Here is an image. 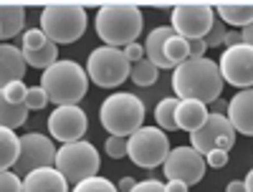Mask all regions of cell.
I'll return each instance as SVG.
<instances>
[{"label":"cell","instance_id":"cell-1","mask_svg":"<svg viewBox=\"0 0 253 192\" xmlns=\"http://www.w3.org/2000/svg\"><path fill=\"white\" fill-rule=\"evenodd\" d=\"M172 91L180 101L193 99L200 104H213L220 99L223 76L218 71V63L210 58H187L172 71Z\"/></svg>","mask_w":253,"mask_h":192},{"label":"cell","instance_id":"cell-2","mask_svg":"<svg viewBox=\"0 0 253 192\" xmlns=\"http://www.w3.org/2000/svg\"><path fill=\"white\" fill-rule=\"evenodd\" d=\"M89 83L86 69L71 58H58L53 66L41 71V89L56 106H79V101L86 96Z\"/></svg>","mask_w":253,"mask_h":192},{"label":"cell","instance_id":"cell-3","mask_svg":"<svg viewBox=\"0 0 253 192\" xmlns=\"http://www.w3.org/2000/svg\"><path fill=\"white\" fill-rule=\"evenodd\" d=\"M142 10L137 5H101L94 15L96 36L104 40V46L124 48L137 43L142 33Z\"/></svg>","mask_w":253,"mask_h":192},{"label":"cell","instance_id":"cell-4","mask_svg":"<svg viewBox=\"0 0 253 192\" xmlns=\"http://www.w3.org/2000/svg\"><path fill=\"white\" fill-rule=\"evenodd\" d=\"M99 121L109 134L129 139L139 126H144V104L137 94L114 91L101 101Z\"/></svg>","mask_w":253,"mask_h":192},{"label":"cell","instance_id":"cell-5","mask_svg":"<svg viewBox=\"0 0 253 192\" xmlns=\"http://www.w3.org/2000/svg\"><path fill=\"white\" fill-rule=\"evenodd\" d=\"M89 26V15L86 8L81 5H46L41 10V31L46 33V38L51 43L61 46V43H74Z\"/></svg>","mask_w":253,"mask_h":192},{"label":"cell","instance_id":"cell-6","mask_svg":"<svg viewBox=\"0 0 253 192\" xmlns=\"http://www.w3.org/2000/svg\"><path fill=\"white\" fill-rule=\"evenodd\" d=\"M99 164H101V157L96 152V147L86 139H79V142H71V144H61L56 149V162L53 167L58 172L66 177V182L74 187L89 177H96L99 175Z\"/></svg>","mask_w":253,"mask_h":192},{"label":"cell","instance_id":"cell-7","mask_svg":"<svg viewBox=\"0 0 253 192\" xmlns=\"http://www.w3.org/2000/svg\"><path fill=\"white\" fill-rule=\"evenodd\" d=\"M132 63L126 61L122 48H112V46H99L89 53L86 58V76L91 83L101 89H117L129 78Z\"/></svg>","mask_w":253,"mask_h":192},{"label":"cell","instance_id":"cell-8","mask_svg":"<svg viewBox=\"0 0 253 192\" xmlns=\"http://www.w3.org/2000/svg\"><path fill=\"white\" fill-rule=\"evenodd\" d=\"M126 147H129L126 157L142 169L162 167L167 154H170V149H172L170 139H167V134L160 126H139V129L126 139Z\"/></svg>","mask_w":253,"mask_h":192},{"label":"cell","instance_id":"cell-9","mask_svg":"<svg viewBox=\"0 0 253 192\" xmlns=\"http://www.w3.org/2000/svg\"><path fill=\"white\" fill-rule=\"evenodd\" d=\"M213 23H215V8L203 5V3L175 5L172 15H170V28L177 36H182L185 40H200V38H205Z\"/></svg>","mask_w":253,"mask_h":192},{"label":"cell","instance_id":"cell-10","mask_svg":"<svg viewBox=\"0 0 253 192\" xmlns=\"http://www.w3.org/2000/svg\"><path fill=\"white\" fill-rule=\"evenodd\" d=\"M56 144L51 137L46 134H38V132H31V134H23L20 137V152H18V159H15V167L13 172L15 175H28L33 169H41V167H53L56 162Z\"/></svg>","mask_w":253,"mask_h":192},{"label":"cell","instance_id":"cell-11","mask_svg":"<svg viewBox=\"0 0 253 192\" xmlns=\"http://www.w3.org/2000/svg\"><path fill=\"white\" fill-rule=\"evenodd\" d=\"M218 71L223 83L243 89H253V48L248 43H238L233 48H225L218 58Z\"/></svg>","mask_w":253,"mask_h":192},{"label":"cell","instance_id":"cell-12","mask_svg":"<svg viewBox=\"0 0 253 192\" xmlns=\"http://www.w3.org/2000/svg\"><path fill=\"white\" fill-rule=\"evenodd\" d=\"M236 144V129L230 126L228 116L223 114H208L205 124L200 126L198 132L190 134V147L200 152L203 157L213 149H225L230 152V147Z\"/></svg>","mask_w":253,"mask_h":192},{"label":"cell","instance_id":"cell-13","mask_svg":"<svg viewBox=\"0 0 253 192\" xmlns=\"http://www.w3.org/2000/svg\"><path fill=\"white\" fill-rule=\"evenodd\" d=\"M162 169H165L167 180H180L187 187H193L203 180L208 164H205V157L200 152H195L190 144H185V147H172L170 149Z\"/></svg>","mask_w":253,"mask_h":192},{"label":"cell","instance_id":"cell-14","mask_svg":"<svg viewBox=\"0 0 253 192\" xmlns=\"http://www.w3.org/2000/svg\"><path fill=\"white\" fill-rule=\"evenodd\" d=\"M89 129V116L81 106H56L48 116V134L61 144L84 139Z\"/></svg>","mask_w":253,"mask_h":192},{"label":"cell","instance_id":"cell-15","mask_svg":"<svg viewBox=\"0 0 253 192\" xmlns=\"http://www.w3.org/2000/svg\"><path fill=\"white\" fill-rule=\"evenodd\" d=\"M228 121L236 134L253 137V89H243L228 101Z\"/></svg>","mask_w":253,"mask_h":192},{"label":"cell","instance_id":"cell-16","mask_svg":"<svg viewBox=\"0 0 253 192\" xmlns=\"http://www.w3.org/2000/svg\"><path fill=\"white\" fill-rule=\"evenodd\" d=\"M23 192H71V185L56 167H41L23 177Z\"/></svg>","mask_w":253,"mask_h":192},{"label":"cell","instance_id":"cell-17","mask_svg":"<svg viewBox=\"0 0 253 192\" xmlns=\"http://www.w3.org/2000/svg\"><path fill=\"white\" fill-rule=\"evenodd\" d=\"M26 69H28V63H26L23 51L10 43H0V89L13 81H23Z\"/></svg>","mask_w":253,"mask_h":192},{"label":"cell","instance_id":"cell-18","mask_svg":"<svg viewBox=\"0 0 253 192\" xmlns=\"http://www.w3.org/2000/svg\"><path fill=\"white\" fill-rule=\"evenodd\" d=\"M175 31L170 28V26H160V28H155V31H150L147 33V40H144V58L150 61V63H155V66L162 71V69H172L170 63H167V58H165V43H167V38H170Z\"/></svg>","mask_w":253,"mask_h":192},{"label":"cell","instance_id":"cell-19","mask_svg":"<svg viewBox=\"0 0 253 192\" xmlns=\"http://www.w3.org/2000/svg\"><path fill=\"white\" fill-rule=\"evenodd\" d=\"M208 106L200 104V101H193V99H185L177 104V129L187 132V134H193L198 132L200 126L205 124L208 119Z\"/></svg>","mask_w":253,"mask_h":192},{"label":"cell","instance_id":"cell-20","mask_svg":"<svg viewBox=\"0 0 253 192\" xmlns=\"http://www.w3.org/2000/svg\"><path fill=\"white\" fill-rule=\"evenodd\" d=\"M26 26V8L20 5H0V43H8Z\"/></svg>","mask_w":253,"mask_h":192},{"label":"cell","instance_id":"cell-21","mask_svg":"<svg viewBox=\"0 0 253 192\" xmlns=\"http://www.w3.org/2000/svg\"><path fill=\"white\" fill-rule=\"evenodd\" d=\"M215 15L223 20L225 26H238V31H243L251 20H253V3H248V5L223 3V5L215 8Z\"/></svg>","mask_w":253,"mask_h":192},{"label":"cell","instance_id":"cell-22","mask_svg":"<svg viewBox=\"0 0 253 192\" xmlns=\"http://www.w3.org/2000/svg\"><path fill=\"white\" fill-rule=\"evenodd\" d=\"M18 152H20V137L13 129L0 126V172L15 167Z\"/></svg>","mask_w":253,"mask_h":192},{"label":"cell","instance_id":"cell-23","mask_svg":"<svg viewBox=\"0 0 253 192\" xmlns=\"http://www.w3.org/2000/svg\"><path fill=\"white\" fill-rule=\"evenodd\" d=\"M177 104H180L177 96H167V99H162L157 104V109H155V121H157V126L165 134L180 132L177 129Z\"/></svg>","mask_w":253,"mask_h":192},{"label":"cell","instance_id":"cell-24","mask_svg":"<svg viewBox=\"0 0 253 192\" xmlns=\"http://www.w3.org/2000/svg\"><path fill=\"white\" fill-rule=\"evenodd\" d=\"M28 119V109L26 104H10L3 91H0V126H5V129H18V126H23Z\"/></svg>","mask_w":253,"mask_h":192},{"label":"cell","instance_id":"cell-25","mask_svg":"<svg viewBox=\"0 0 253 192\" xmlns=\"http://www.w3.org/2000/svg\"><path fill=\"white\" fill-rule=\"evenodd\" d=\"M23 56H26V63H28V66L46 71L48 66H53V63L58 61V46L48 40V43H46L43 48H38V51H23Z\"/></svg>","mask_w":253,"mask_h":192},{"label":"cell","instance_id":"cell-26","mask_svg":"<svg viewBox=\"0 0 253 192\" xmlns=\"http://www.w3.org/2000/svg\"><path fill=\"white\" fill-rule=\"evenodd\" d=\"M157 76H160V69L155 66V63H150L147 58L132 63V71H129V78L134 81V86H152V83H157Z\"/></svg>","mask_w":253,"mask_h":192},{"label":"cell","instance_id":"cell-27","mask_svg":"<svg viewBox=\"0 0 253 192\" xmlns=\"http://www.w3.org/2000/svg\"><path fill=\"white\" fill-rule=\"evenodd\" d=\"M165 58H167V63H170L172 69L180 66L182 61H187V58H190V46H187V40H185L182 36L172 33L170 38H167V43H165Z\"/></svg>","mask_w":253,"mask_h":192},{"label":"cell","instance_id":"cell-28","mask_svg":"<svg viewBox=\"0 0 253 192\" xmlns=\"http://www.w3.org/2000/svg\"><path fill=\"white\" fill-rule=\"evenodd\" d=\"M71 192H119L114 182H109L107 177H89V180H84L79 185L71 187Z\"/></svg>","mask_w":253,"mask_h":192},{"label":"cell","instance_id":"cell-29","mask_svg":"<svg viewBox=\"0 0 253 192\" xmlns=\"http://www.w3.org/2000/svg\"><path fill=\"white\" fill-rule=\"evenodd\" d=\"M48 43V38L46 33L41 31V28H28L23 33V38H20V51H38V48H43Z\"/></svg>","mask_w":253,"mask_h":192},{"label":"cell","instance_id":"cell-30","mask_svg":"<svg viewBox=\"0 0 253 192\" xmlns=\"http://www.w3.org/2000/svg\"><path fill=\"white\" fill-rule=\"evenodd\" d=\"M225 33H228V28H225V23L215 15V23L210 26V31H208V36L203 38V43H205V48H218V46H223V40H225Z\"/></svg>","mask_w":253,"mask_h":192},{"label":"cell","instance_id":"cell-31","mask_svg":"<svg viewBox=\"0 0 253 192\" xmlns=\"http://www.w3.org/2000/svg\"><path fill=\"white\" fill-rule=\"evenodd\" d=\"M104 152H107V157H112V159L126 157V152H129V147H126V137H114V134H109L107 142H104Z\"/></svg>","mask_w":253,"mask_h":192},{"label":"cell","instance_id":"cell-32","mask_svg":"<svg viewBox=\"0 0 253 192\" xmlns=\"http://www.w3.org/2000/svg\"><path fill=\"white\" fill-rule=\"evenodd\" d=\"M46 104H48V96H46L43 89L41 86L28 89V94H26V109L28 112H41V109H46Z\"/></svg>","mask_w":253,"mask_h":192},{"label":"cell","instance_id":"cell-33","mask_svg":"<svg viewBox=\"0 0 253 192\" xmlns=\"http://www.w3.org/2000/svg\"><path fill=\"white\" fill-rule=\"evenodd\" d=\"M0 91H3V96L10 104H26V94H28L26 81H13V83H8V86H3Z\"/></svg>","mask_w":253,"mask_h":192},{"label":"cell","instance_id":"cell-34","mask_svg":"<svg viewBox=\"0 0 253 192\" xmlns=\"http://www.w3.org/2000/svg\"><path fill=\"white\" fill-rule=\"evenodd\" d=\"M0 192H23V177L15 175L13 169L0 172Z\"/></svg>","mask_w":253,"mask_h":192},{"label":"cell","instance_id":"cell-35","mask_svg":"<svg viewBox=\"0 0 253 192\" xmlns=\"http://www.w3.org/2000/svg\"><path fill=\"white\" fill-rule=\"evenodd\" d=\"M228 154L230 152H225V149H213V152L205 154V164L213 167V169H220V167L228 164Z\"/></svg>","mask_w":253,"mask_h":192},{"label":"cell","instance_id":"cell-36","mask_svg":"<svg viewBox=\"0 0 253 192\" xmlns=\"http://www.w3.org/2000/svg\"><path fill=\"white\" fill-rule=\"evenodd\" d=\"M132 192H165V182L160 180H142L132 187Z\"/></svg>","mask_w":253,"mask_h":192},{"label":"cell","instance_id":"cell-37","mask_svg":"<svg viewBox=\"0 0 253 192\" xmlns=\"http://www.w3.org/2000/svg\"><path fill=\"white\" fill-rule=\"evenodd\" d=\"M122 51H124V56H126L129 63H137V61L144 58V46L142 43H129V46H124Z\"/></svg>","mask_w":253,"mask_h":192},{"label":"cell","instance_id":"cell-38","mask_svg":"<svg viewBox=\"0 0 253 192\" xmlns=\"http://www.w3.org/2000/svg\"><path fill=\"white\" fill-rule=\"evenodd\" d=\"M187 46H190V58H203L205 56V43H203V38L200 40H187Z\"/></svg>","mask_w":253,"mask_h":192},{"label":"cell","instance_id":"cell-39","mask_svg":"<svg viewBox=\"0 0 253 192\" xmlns=\"http://www.w3.org/2000/svg\"><path fill=\"white\" fill-rule=\"evenodd\" d=\"M238 43H243L241 31H228V33H225V40H223V46H225V48H233V46H238Z\"/></svg>","mask_w":253,"mask_h":192},{"label":"cell","instance_id":"cell-40","mask_svg":"<svg viewBox=\"0 0 253 192\" xmlns=\"http://www.w3.org/2000/svg\"><path fill=\"white\" fill-rule=\"evenodd\" d=\"M190 187L185 185V182H180V180H167L165 182V192H187Z\"/></svg>","mask_w":253,"mask_h":192},{"label":"cell","instance_id":"cell-41","mask_svg":"<svg viewBox=\"0 0 253 192\" xmlns=\"http://www.w3.org/2000/svg\"><path fill=\"white\" fill-rule=\"evenodd\" d=\"M210 114H223V116H228V101L215 99L213 104H210Z\"/></svg>","mask_w":253,"mask_h":192},{"label":"cell","instance_id":"cell-42","mask_svg":"<svg viewBox=\"0 0 253 192\" xmlns=\"http://www.w3.org/2000/svg\"><path fill=\"white\" fill-rule=\"evenodd\" d=\"M134 185H137V180H134V177H122V180H119V185H117V190H119V192H132V187H134Z\"/></svg>","mask_w":253,"mask_h":192},{"label":"cell","instance_id":"cell-43","mask_svg":"<svg viewBox=\"0 0 253 192\" xmlns=\"http://www.w3.org/2000/svg\"><path fill=\"white\" fill-rule=\"evenodd\" d=\"M225 192H246L243 180H230V182L225 185Z\"/></svg>","mask_w":253,"mask_h":192},{"label":"cell","instance_id":"cell-44","mask_svg":"<svg viewBox=\"0 0 253 192\" xmlns=\"http://www.w3.org/2000/svg\"><path fill=\"white\" fill-rule=\"evenodd\" d=\"M241 36H243V43H248V46L253 48V20H251V23L241 31Z\"/></svg>","mask_w":253,"mask_h":192},{"label":"cell","instance_id":"cell-45","mask_svg":"<svg viewBox=\"0 0 253 192\" xmlns=\"http://www.w3.org/2000/svg\"><path fill=\"white\" fill-rule=\"evenodd\" d=\"M243 185H246V192H253V167L248 169V175H246Z\"/></svg>","mask_w":253,"mask_h":192}]
</instances>
